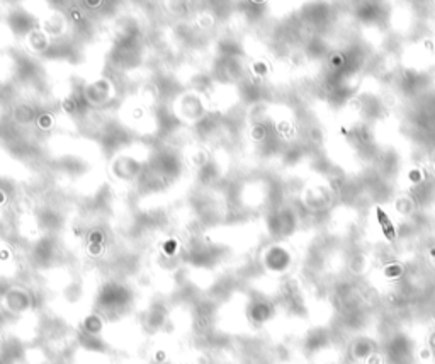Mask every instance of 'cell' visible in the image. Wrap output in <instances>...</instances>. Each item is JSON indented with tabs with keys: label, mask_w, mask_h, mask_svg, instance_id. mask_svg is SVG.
<instances>
[{
	"label": "cell",
	"mask_w": 435,
	"mask_h": 364,
	"mask_svg": "<svg viewBox=\"0 0 435 364\" xmlns=\"http://www.w3.org/2000/svg\"><path fill=\"white\" fill-rule=\"evenodd\" d=\"M376 213H378V220H379V223H381L382 230H384L386 237H388L389 240H395V238H396L395 227H393V225H391V221H389L388 218H386L384 211H382L381 208H378V211H376Z\"/></svg>",
	"instance_id": "6da1fadb"
}]
</instances>
